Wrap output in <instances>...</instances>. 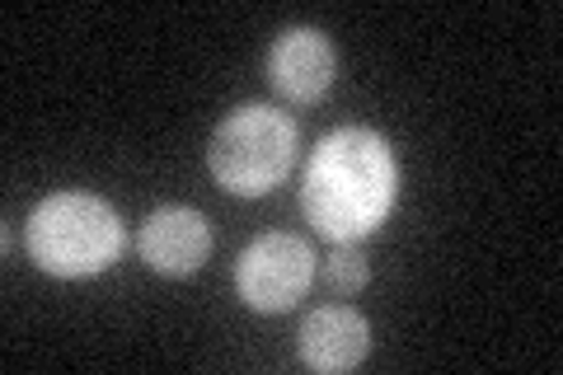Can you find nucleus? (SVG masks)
<instances>
[{"label":"nucleus","mask_w":563,"mask_h":375,"mask_svg":"<svg viewBox=\"0 0 563 375\" xmlns=\"http://www.w3.org/2000/svg\"><path fill=\"white\" fill-rule=\"evenodd\" d=\"M399 198L395 146L372 128L329 132L306 159L301 211L333 244H362L376 235Z\"/></svg>","instance_id":"nucleus-1"},{"label":"nucleus","mask_w":563,"mask_h":375,"mask_svg":"<svg viewBox=\"0 0 563 375\" xmlns=\"http://www.w3.org/2000/svg\"><path fill=\"white\" fill-rule=\"evenodd\" d=\"M29 258L43 267L47 277L80 282L99 277L118 263L128 230L113 202L95 198V192H52L33 207V217L24 225Z\"/></svg>","instance_id":"nucleus-2"},{"label":"nucleus","mask_w":563,"mask_h":375,"mask_svg":"<svg viewBox=\"0 0 563 375\" xmlns=\"http://www.w3.org/2000/svg\"><path fill=\"white\" fill-rule=\"evenodd\" d=\"M296 159V122L273 103H244L225 113L207 141V174L231 198H263Z\"/></svg>","instance_id":"nucleus-3"},{"label":"nucleus","mask_w":563,"mask_h":375,"mask_svg":"<svg viewBox=\"0 0 563 375\" xmlns=\"http://www.w3.org/2000/svg\"><path fill=\"white\" fill-rule=\"evenodd\" d=\"M314 282V249L301 235H258L235 258V291L254 315H287Z\"/></svg>","instance_id":"nucleus-4"},{"label":"nucleus","mask_w":563,"mask_h":375,"mask_svg":"<svg viewBox=\"0 0 563 375\" xmlns=\"http://www.w3.org/2000/svg\"><path fill=\"white\" fill-rule=\"evenodd\" d=\"M136 254L155 277H192L211 254V221L198 207H155L136 230Z\"/></svg>","instance_id":"nucleus-5"},{"label":"nucleus","mask_w":563,"mask_h":375,"mask_svg":"<svg viewBox=\"0 0 563 375\" xmlns=\"http://www.w3.org/2000/svg\"><path fill=\"white\" fill-rule=\"evenodd\" d=\"M333 76H339V52H333L324 29H282L268 52V80L282 99L314 103L329 95Z\"/></svg>","instance_id":"nucleus-6"},{"label":"nucleus","mask_w":563,"mask_h":375,"mask_svg":"<svg viewBox=\"0 0 563 375\" xmlns=\"http://www.w3.org/2000/svg\"><path fill=\"white\" fill-rule=\"evenodd\" d=\"M296 348H301V362L320 375L357 371L372 356V324L352 306H320L306 315Z\"/></svg>","instance_id":"nucleus-7"},{"label":"nucleus","mask_w":563,"mask_h":375,"mask_svg":"<svg viewBox=\"0 0 563 375\" xmlns=\"http://www.w3.org/2000/svg\"><path fill=\"white\" fill-rule=\"evenodd\" d=\"M324 282L339 296H357L366 282H372V267H366L357 244H333V254L324 258Z\"/></svg>","instance_id":"nucleus-8"}]
</instances>
